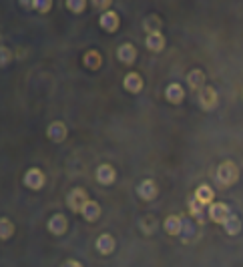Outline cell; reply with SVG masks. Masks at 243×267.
I'll use <instances>...</instances> for the list:
<instances>
[{
    "label": "cell",
    "instance_id": "obj_1",
    "mask_svg": "<svg viewBox=\"0 0 243 267\" xmlns=\"http://www.w3.org/2000/svg\"><path fill=\"white\" fill-rule=\"evenodd\" d=\"M215 177H217V183H219L221 187H231V185H235V181L239 179V169H237V165H235L233 161H223V163L217 167Z\"/></svg>",
    "mask_w": 243,
    "mask_h": 267
},
{
    "label": "cell",
    "instance_id": "obj_2",
    "mask_svg": "<svg viewBox=\"0 0 243 267\" xmlns=\"http://www.w3.org/2000/svg\"><path fill=\"white\" fill-rule=\"evenodd\" d=\"M87 201H89V199H87V191L80 189V187L72 189V191L68 193V197H66V205H68V209H70V211H78V213H80V209L85 207Z\"/></svg>",
    "mask_w": 243,
    "mask_h": 267
},
{
    "label": "cell",
    "instance_id": "obj_3",
    "mask_svg": "<svg viewBox=\"0 0 243 267\" xmlns=\"http://www.w3.org/2000/svg\"><path fill=\"white\" fill-rule=\"evenodd\" d=\"M199 105L203 110H213V108L217 107V93H215V89L213 87H203L201 91H199Z\"/></svg>",
    "mask_w": 243,
    "mask_h": 267
},
{
    "label": "cell",
    "instance_id": "obj_4",
    "mask_svg": "<svg viewBox=\"0 0 243 267\" xmlns=\"http://www.w3.org/2000/svg\"><path fill=\"white\" fill-rule=\"evenodd\" d=\"M45 173L40 171V169H28L26 173H24V185L28 187V189H34V191H38V189H43L45 187Z\"/></svg>",
    "mask_w": 243,
    "mask_h": 267
},
{
    "label": "cell",
    "instance_id": "obj_5",
    "mask_svg": "<svg viewBox=\"0 0 243 267\" xmlns=\"http://www.w3.org/2000/svg\"><path fill=\"white\" fill-rule=\"evenodd\" d=\"M99 24H101L103 30H107V32H115V30L119 28L121 20H119V14H117L115 10H105V12L101 14V18H99Z\"/></svg>",
    "mask_w": 243,
    "mask_h": 267
},
{
    "label": "cell",
    "instance_id": "obj_6",
    "mask_svg": "<svg viewBox=\"0 0 243 267\" xmlns=\"http://www.w3.org/2000/svg\"><path fill=\"white\" fill-rule=\"evenodd\" d=\"M209 219L213 221V223H225L227 221V217L231 215V211H229V207L225 205V203H211L209 205Z\"/></svg>",
    "mask_w": 243,
    "mask_h": 267
},
{
    "label": "cell",
    "instance_id": "obj_7",
    "mask_svg": "<svg viewBox=\"0 0 243 267\" xmlns=\"http://www.w3.org/2000/svg\"><path fill=\"white\" fill-rule=\"evenodd\" d=\"M157 183L153 181V179H145V181H141L139 183V187H137V193H139V197L143 199V201H153L155 197H157Z\"/></svg>",
    "mask_w": 243,
    "mask_h": 267
},
{
    "label": "cell",
    "instance_id": "obj_8",
    "mask_svg": "<svg viewBox=\"0 0 243 267\" xmlns=\"http://www.w3.org/2000/svg\"><path fill=\"white\" fill-rule=\"evenodd\" d=\"M95 175H97V181H99L101 185H113V183H115V179H117V173H115L113 165H107V163L99 165Z\"/></svg>",
    "mask_w": 243,
    "mask_h": 267
},
{
    "label": "cell",
    "instance_id": "obj_9",
    "mask_svg": "<svg viewBox=\"0 0 243 267\" xmlns=\"http://www.w3.org/2000/svg\"><path fill=\"white\" fill-rule=\"evenodd\" d=\"M95 247H97V251H99L101 255H111V253L115 251V239H113L109 233H103V235H99Z\"/></svg>",
    "mask_w": 243,
    "mask_h": 267
},
{
    "label": "cell",
    "instance_id": "obj_10",
    "mask_svg": "<svg viewBox=\"0 0 243 267\" xmlns=\"http://www.w3.org/2000/svg\"><path fill=\"white\" fill-rule=\"evenodd\" d=\"M66 217L61 213L53 215L51 219H49V223H47V227H49V231L53 233V235H64L66 233Z\"/></svg>",
    "mask_w": 243,
    "mask_h": 267
},
{
    "label": "cell",
    "instance_id": "obj_11",
    "mask_svg": "<svg viewBox=\"0 0 243 267\" xmlns=\"http://www.w3.org/2000/svg\"><path fill=\"white\" fill-rule=\"evenodd\" d=\"M123 85H125V89H127L129 93H133V95H137V93L143 91V79H141V74H137V72H129V74L123 79Z\"/></svg>",
    "mask_w": 243,
    "mask_h": 267
},
{
    "label": "cell",
    "instance_id": "obj_12",
    "mask_svg": "<svg viewBox=\"0 0 243 267\" xmlns=\"http://www.w3.org/2000/svg\"><path fill=\"white\" fill-rule=\"evenodd\" d=\"M165 99H167L169 103H173V105L183 103V99H185V91H183L181 85H179V83H171V85L165 89Z\"/></svg>",
    "mask_w": 243,
    "mask_h": 267
},
{
    "label": "cell",
    "instance_id": "obj_13",
    "mask_svg": "<svg viewBox=\"0 0 243 267\" xmlns=\"http://www.w3.org/2000/svg\"><path fill=\"white\" fill-rule=\"evenodd\" d=\"M47 135H49V139H51V141H55V143H62V141L66 139V127L62 125L61 121H55V123H51V125H49Z\"/></svg>",
    "mask_w": 243,
    "mask_h": 267
},
{
    "label": "cell",
    "instance_id": "obj_14",
    "mask_svg": "<svg viewBox=\"0 0 243 267\" xmlns=\"http://www.w3.org/2000/svg\"><path fill=\"white\" fill-rule=\"evenodd\" d=\"M117 58L121 60L123 64H133L137 60V49L131 43H125V45L119 47V51H117Z\"/></svg>",
    "mask_w": 243,
    "mask_h": 267
},
{
    "label": "cell",
    "instance_id": "obj_15",
    "mask_svg": "<svg viewBox=\"0 0 243 267\" xmlns=\"http://www.w3.org/2000/svg\"><path fill=\"white\" fill-rule=\"evenodd\" d=\"M80 215H83L89 223H95V221L101 217V205H99L97 201H91V199H89V201L85 203V207L80 209Z\"/></svg>",
    "mask_w": 243,
    "mask_h": 267
},
{
    "label": "cell",
    "instance_id": "obj_16",
    "mask_svg": "<svg viewBox=\"0 0 243 267\" xmlns=\"http://www.w3.org/2000/svg\"><path fill=\"white\" fill-rule=\"evenodd\" d=\"M145 45H147V49H149V51L159 53V51H163V49H165V36H163L161 32H151V34H147Z\"/></svg>",
    "mask_w": 243,
    "mask_h": 267
},
{
    "label": "cell",
    "instance_id": "obj_17",
    "mask_svg": "<svg viewBox=\"0 0 243 267\" xmlns=\"http://www.w3.org/2000/svg\"><path fill=\"white\" fill-rule=\"evenodd\" d=\"M193 197H195L199 203H203V205H211L215 193H213V189H211L209 185H199V187L195 189V195H193Z\"/></svg>",
    "mask_w": 243,
    "mask_h": 267
},
{
    "label": "cell",
    "instance_id": "obj_18",
    "mask_svg": "<svg viewBox=\"0 0 243 267\" xmlns=\"http://www.w3.org/2000/svg\"><path fill=\"white\" fill-rule=\"evenodd\" d=\"M181 227H183V217L179 215H169L163 223V229L169 233V235H179L181 233Z\"/></svg>",
    "mask_w": 243,
    "mask_h": 267
},
{
    "label": "cell",
    "instance_id": "obj_19",
    "mask_svg": "<svg viewBox=\"0 0 243 267\" xmlns=\"http://www.w3.org/2000/svg\"><path fill=\"white\" fill-rule=\"evenodd\" d=\"M187 83H189V87H191V89L201 91V89L205 87V74H203V70H199V68L191 70V72L187 74Z\"/></svg>",
    "mask_w": 243,
    "mask_h": 267
},
{
    "label": "cell",
    "instance_id": "obj_20",
    "mask_svg": "<svg viewBox=\"0 0 243 267\" xmlns=\"http://www.w3.org/2000/svg\"><path fill=\"white\" fill-rule=\"evenodd\" d=\"M223 229H225L227 235H239V231H241V221H239V217L231 213L227 217V221L223 223Z\"/></svg>",
    "mask_w": 243,
    "mask_h": 267
},
{
    "label": "cell",
    "instance_id": "obj_21",
    "mask_svg": "<svg viewBox=\"0 0 243 267\" xmlns=\"http://www.w3.org/2000/svg\"><path fill=\"white\" fill-rule=\"evenodd\" d=\"M12 233H14V223H12L10 219L2 217V219H0V239L6 241V239L12 237Z\"/></svg>",
    "mask_w": 243,
    "mask_h": 267
},
{
    "label": "cell",
    "instance_id": "obj_22",
    "mask_svg": "<svg viewBox=\"0 0 243 267\" xmlns=\"http://www.w3.org/2000/svg\"><path fill=\"white\" fill-rule=\"evenodd\" d=\"M101 62H103V58H101V54L97 53V51H89V53L85 54V64L89 66V68H99L101 66Z\"/></svg>",
    "mask_w": 243,
    "mask_h": 267
},
{
    "label": "cell",
    "instance_id": "obj_23",
    "mask_svg": "<svg viewBox=\"0 0 243 267\" xmlns=\"http://www.w3.org/2000/svg\"><path fill=\"white\" fill-rule=\"evenodd\" d=\"M143 28L147 30V34L151 32H161V20L157 16H149L145 22H143Z\"/></svg>",
    "mask_w": 243,
    "mask_h": 267
},
{
    "label": "cell",
    "instance_id": "obj_24",
    "mask_svg": "<svg viewBox=\"0 0 243 267\" xmlns=\"http://www.w3.org/2000/svg\"><path fill=\"white\" fill-rule=\"evenodd\" d=\"M203 209H205V205L199 203L195 197L189 201V211H191V215H193L197 221H203Z\"/></svg>",
    "mask_w": 243,
    "mask_h": 267
},
{
    "label": "cell",
    "instance_id": "obj_25",
    "mask_svg": "<svg viewBox=\"0 0 243 267\" xmlns=\"http://www.w3.org/2000/svg\"><path fill=\"white\" fill-rule=\"evenodd\" d=\"M193 233H195V227H193V223H191L189 219H183V227H181V233H179V237H181L183 241H189V239L193 237Z\"/></svg>",
    "mask_w": 243,
    "mask_h": 267
},
{
    "label": "cell",
    "instance_id": "obj_26",
    "mask_svg": "<svg viewBox=\"0 0 243 267\" xmlns=\"http://www.w3.org/2000/svg\"><path fill=\"white\" fill-rule=\"evenodd\" d=\"M66 8L70 10V12H83L85 8H87V2L85 0H66Z\"/></svg>",
    "mask_w": 243,
    "mask_h": 267
},
{
    "label": "cell",
    "instance_id": "obj_27",
    "mask_svg": "<svg viewBox=\"0 0 243 267\" xmlns=\"http://www.w3.org/2000/svg\"><path fill=\"white\" fill-rule=\"evenodd\" d=\"M30 6L38 12H49L53 8V2L51 0H34V2H30Z\"/></svg>",
    "mask_w": 243,
    "mask_h": 267
},
{
    "label": "cell",
    "instance_id": "obj_28",
    "mask_svg": "<svg viewBox=\"0 0 243 267\" xmlns=\"http://www.w3.org/2000/svg\"><path fill=\"white\" fill-rule=\"evenodd\" d=\"M10 58H12V53L8 51V47H4V45H2V47H0V64H2V66H6V64L10 62Z\"/></svg>",
    "mask_w": 243,
    "mask_h": 267
},
{
    "label": "cell",
    "instance_id": "obj_29",
    "mask_svg": "<svg viewBox=\"0 0 243 267\" xmlns=\"http://www.w3.org/2000/svg\"><path fill=\"white\" fill-rule=\"evenodd\" d=\"M61 267H83L78 261H74V259H68V261H64Z\"/></svg>",
    "mask_w": 243,
    "mask_h": 267
},
{
    "label": "cell",
    "instance_id": "obj_30",
    "mask_svg": "<svg viewBox=\"0 0 243 267\" xmlns=\"http://www.w3.org/2000/svg\"><path fill=\"white\" fill-rule=\"evenodd\" d=\"M107 4H109V2H95V6H97V8H105Z\"/></svg>",
    "mask_w": 243,
    "mask_h": 267
}]
</instances>
